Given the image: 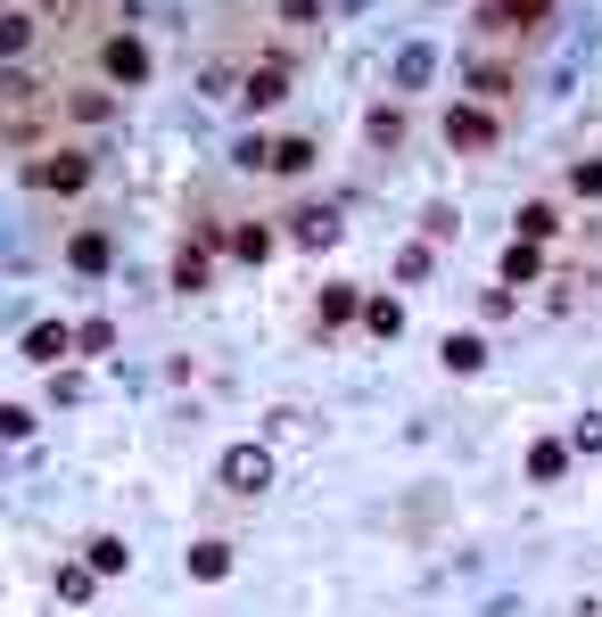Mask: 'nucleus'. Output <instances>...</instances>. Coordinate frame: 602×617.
Instances as JSON below:
<instances>
[{
	"mask_svg": "<svg viewBox=\"0 0 602 617\" xmlns=\"http://www.w3.org/2000/svg\"><path fill=\"white\" fill-rule=\"evenodd\" d=\"M281 91H289V67H256L247 75V108H273Z\"/></svg>",
	"mask_w": 602,
	"mask_h": 617,
	"instance_id": "8",
	"label": "nucleus"
},
{
	"mask_svg": "<svg viewBox=\"0 0 602 617\" xmlns=\"http://www.w3.org/2000/svg\"><path fill=\"white\" fill-rule=\"evenodd\" d=\"M99 67H108L116 82H149V50H140L133 33H108V50H99Z\"/></svg>",
	"mask_w": 602,
	"mask_h": 617,
	"instance_id": "3",
	"label": "nucleus"
},
{
	"mask_svg": "<svg viewBox=\"0 0 602 617\" xmlns=\"http://www.w3.org/2000/svg\"><path fill=\"white\" fill-rule=\"evenodd\" d=\"M232 255H247V264H264V255H273V231H264V223L232 231Z\"/></svg>",
	"mask_w": 602,
	"mask_h": 617,
	"instance_id": "18",
	"label": "nucleus"
},
{
	"mask_svg": "<svg viewBox=\"0 0 602 617\" xmlns=\"http://www.w3.org/2000/svg\"><path fill=\"white\" fill-rule=\"evenodd\" d=\"M191 577H206V585L232 577V551H223V543H198V551H191Z\"/></svg>",
	"mask_w": 602,
	"mask_h": 617,
	"instance_id": "15",
	"label": "nucleus"
},
{
	"mask_svg": "<svg viewBox=\"0 0 602 617\" xmlns=\"http://www.w3.org/2000/svg\"><path fill=\"white\" fill-rule=\"evenodd\" d=\"M0 437H9V444L33 437V412H26V403H0Z\"/></svg>",
	"mask_w": 602,
	"mask_h": 617,
	"instance_id": "22",
	"label": "nucleus"
},
{
	"mask_svg": "<svg viewBox=\"0 0 602 617\" xmlns=\"http://www.w3.org/2000/svg\"><path fill=\"white\" fill-rule=\"evenodd\" d=\"M429 67H438V58H429V50H421V41H412V50L397 58V82H405V91H412V82H429Z\"/></svg>",
	"mask_w": 602,
	"mask_h": 617,
	"instance_id": "20",
	"label": "nucleus"
},
{
	"mask_svg": "<svg viewBox=\"0 0 602 617\" xmlns=\"http://www.w3.org/2000/svg\"><path fill=\"white\" fill-rule=\"evenodd\" d=\"M446 140L454 148H495V116L487 108H446Z\"/></svg>",
	"mask_w": 602,
	"mask_h": 617,
	"instance_id": "4",
	"label": "nucleus"
},
{
	"mask_svg": "<svg viewBox=\"0 0 602 617\" xmlns=\"http://www.w3.org/2000/svg\"><path fill=\"white\" fill-rule=\"evenodd\" d=\"M356 313H363V296H356V288H322V330L356 322Z\"/></svg>",
	"mask_w": 602,
	"mask_h": 617,
	"instance_id": "12",
	"label": "nucleus"
},
{
	"mask_svg": "<svg viewBox=\"0 0 602 617\" xmlns=\"http://www.w3.org/2000/svg\"><path fill=\"white\" fill-rule=\"evenodd\" d=\"M75 346H91V354H108V346H116V330H108V322H82V330H75Z\"/></svg>",
	"mask_w": 602,
	"mask_h": 617,
	"instance_id": "23",
	"label": "nucleus"
},
{
	"mask_svg": "<svg viewBox=\"0 0 602 617\" xmlns=\"http://www.w3.org/2000/svg\"><path fill=\"white\" fill-rule=\"evenodd\" d=\"M536 264H545V255H536V239H512V255H504V281H512V288H528V281H536Z\"/></svg>",
	"mask_w": 602,
	"mask_h": 617,
	"instance_id": "10",
	"label": "nucleus"
},
{
	"mask_svg": "<svg viewBox=\"0 0 602 617\" xmlns=\"http://www.w3.org/2000/svg\"><path fill=\"white\" fill-rule=\"evenodd\" d=\"M67 346H75V330H67V322H33V330H26V363H58Z\"/></svg>",
	"mask_w": 602,
	"mask_h": 617,
	"instance_id": "5",
	"label": "nucleus"
},
{
	"mask_svg": "<svg viewBox=\"0 0 602 617\" xmlns=\"http://www.w3.org/2000/svg\"><path fill=\"white\" fill-rule=\"evenodd\" d=\"M314 165V140H273V174H305Z\"/></svg>",
	"mask_w": 602,
	"mask_h": 617,
	"instance_id": "17",
	"label": "nucleus"
},
{
	"mask_svg": "<svg viewBox=\"0 0 602 617\" xmlns=\"http://www.w3.org/2000/svg\"><path fill=\"white\" fill-rule=\"evenodd\" d=\"M570 189H577V198H602V165H577V174H570Z\"/></svg>",
	"mask_w": 602,
	"mask_h": 617,
	"instance_id": "24",
	"label": "nucleus"
},
{
	"mask_svg": "<svg viewBox=\"0 0 602 617\" xmlns=\"http://www.w3.org/2000/svg\"><path fill=\"white\" fill-rule=\"evenodd\" d=\"M570 444H577V453H602V420H577V437H570Z\"/></svg>",
	"mask_w": 602,
	"mask_h": 617,
	"instance_id": "25",
	"label": "nucleus"
},
{
	"mask_svg": "<svg viewBox=\"0 0 602 617\" xmlns=\"http://www.w3.org/2000/svg\"><path fill=\"white\" fill-rule=\"evenodd\" d=\"M174 288H206V247H182L174 255Z\"/></svg>",
	"mask_w": 602,
	"mask_h": 617,
	"instance_id": "19",
	"label": "nucleus"
},
{
	"mask_svg": "<svg viewBox=\"0 0 602 617\" xmlns=\"http://www.w3.org/2000/svg\"><path fill=\"white\" fill-rule=\"evenodd\" d=\"M314 9H322V0H281V17H289V26H314Z\"/></svg>",
	"mask_w": 602,
	"mask_h": 617,
	"instance_id": "26",
	"label": "nucleus"
},
{
	"mask_svg": "<svg viewBox=\"0 0 602 617\" xmlns=\"http://www.w3.org/2000/svg\"><path fill=\"white\" fill-rule=\"evenodd\" d=\"M82 568H91V577H124V568H133V551H124L116 536H91V543H82Z\"/></svg>",
	"mask_w": 602,
	"mask_h": 617,
	"instance_id": "6",
	"label": "nucleus"
},
{
	"mask_svg": "<svg viewBox=\"0 0 602 617\" xmlns=\"http://www.w3.org/2000/svg\"><path fill=\"white\" fill-rule=\"evenodd\" d=\"M26 182H33V189H82V182H91V165L58 148V157H33V165H26Z\"/></svg>",
	"mask_w": 602,
	"mask_h": 617,
	"instance_id": "2",
	"label": "nucleus"
},
{
	"mask_svg": "<svg viewBox=\"0 0 602 617\" xmlns=\"http://www.w3.org/2000/svg\"><path fill=\"white\" fill-rule=\"evenodd\" d=\"M223 486H232V494H264V486H273V453H264V444H232V453H223Z\"/></svg>",
	"mask_w": 602,
	"mask_h": 617,
	"instance_id": "1",
	"label": "nucleus"
},
{
	"mask_svg": "<svg viewBox=\"0 0 602 617\" xmlns=\"http://www.w3.org/2000/svg\"><path fill=\"white\" fill-rule=\"evenodd\" d=\"M553 231H562V215H553L545 198H528V206H521V239H536V247H545Z\"/></svg>",
	"mask_w": 602,
	"mask_h": 617,
	"instance_id": "11",
	"label": "nucleus"
},
{
	"mask_svg": "<svg viewBox=\"0 0 602 617\" xmlns=\"http://www.w3.org/2000/svg\"><path fill=\"white\" fill-rule=\"evenodd\" d=\"M67 264H75V272H108V231H75Z\"/></svg>",
	"mask_w": 602,
	"mask_h": 617,
	"instance_id": "7",
	"label": "nucleus"
},
{
	"mask_svg": "<svg viewBox=\"0 0 602 617\" xmlns=\"http://www.w3.org/2000/svg\"><path fill=\"white\" fill-rule=\"evenodd\" d=\"M479 363H487V346H479L470 330H463V337H446V371H479Z\"/></svg>",
	"mask_w": 602,
	"mask_h": 617,
	"instance_id": "16",
	"label": "nucleus"
},
{
	"mask_svg": "<svg viewBox=\"0 0 602 617\" xmlns=\"http://www.w3.org/2000/svg\"><path fill=\"white\" fill-rule=\"evenodd\" d=\"M26 41H33V26H26V17H0V58H17Z\"/></svg>",
	"mask_w": 602,
	"mask_h": 617,
	"instance_id": "21",
	"label": "nucleus"
},
{
	"mask_svg": "<svg viewBox=\"0 0 602 617\" xmlns=\"http://www.w3.org/2000/svg\"><path fill=\"white\" fill-rule=\"evenodd\" d=\"M562 470H570V444H536V453H528V478L536 486H553Z\"/></svg>",
	"mask_w": 602,
	"mask_h": 617,
	"instance_id": "14",
	"label": "nucleus"
},
{
	"mask_svg": "<svg viewBox=\"0 0 602 617\" xmlns=\"http://www.w3.org/2000/svg\"><path fill=\"white\" fill-rule=\"evenodd\" d=\"M298 239H305V247H330V239H339V215H330V206H305V215H298Z\"/></svg>",
	"mask_w": 602,
	"mask_h": 617,
	"instance_id": "9",
	"label": "nucleus"
},
{
	"mask_svg": "<svg viewBox=\"0 0 602 617\" xmlns=\"http://www.w3.org/2000/svg\"><path fill=\"white\" fill-rule=\"evenodd\" d=\"M363 322H371V337H397V330H405V305H397V296H371Z\"/></svg>",
	"mask_w": 602,
	"mask_h": 617,
	"instance_id": "13",
	"label": "nucleus"
}]
</instances>
